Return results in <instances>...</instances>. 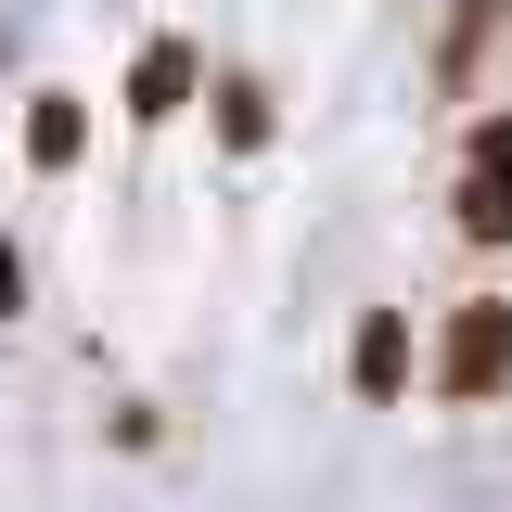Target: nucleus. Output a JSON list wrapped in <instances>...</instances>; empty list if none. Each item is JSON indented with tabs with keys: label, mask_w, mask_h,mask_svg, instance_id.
Segmentation results:
<instances>
[{
	"label": "nucleus",
	"mask_w": 512,
	"mask_h": 512,
	"mask_svg": "<svg viewBox=\"0 0 512 512\" xmlns=\"http://www.w3.org/2000/svg\"><path fill=\"white\" fill-rule=\"evenodd\" d=\"M423 384H436V410H500L512 397V295H461L423 346Z\"/></svg>",
	"instance_id": "nucleus-1"
},
{
	"label": "nucleus",
	"mask_w": 512,
	"mask_h": 512,
	"mask_svg": "<svg viewBox=\"0 0 512 512\" xmlns=\"http://www.w3.org/2000/svg\"><path fill=\"white\" fill-rule=\"evenodd\" d=\"M448 231L474 256L512 244V116H474L461 128V167H448Z\"/></svg>",
	"instance_id": "nucleus-2"
},
{
	"label": "nucleus",
	"mask_w": 512,
	"mask_h": 512,
	"mask_svg": "<svg viewBox=\"0 0 512 512\" xmlns=\"http://www.w3.org/2000/svg\"><path fill=\"white\" fill-rule=\"evenodd\" d=\"M410 384H423L410 308H359L346 320V397H359V410H410Z\"/></svg>",
	"instance_id": "nucleus-3"
},
{
	"label": "nucleus",
	"mask_w": 512,
	"mask_h": 512,
	"mask_svg": "<svg viewBox=\"0 0 512 512\" xmlns=\"http://www.w3.org/2000/svg\"><path fill=\"white\" fill-rule=\"evenodd\" d=\"M128 128H180L192 103H205V52H192L180 26H167V39H141V52H128Z\"/></svg>",
	"instance_id": "nucleus-4"
},
{
	"label": "nucleus",
	"mask_w": 512,
	"mask_h": 512,
	"mask_svg": "<svg viewBox=\"0 0 512 512\" xmlns=\"http://www.w3.org/2000/svg\"><path fill=\"white\" fill-rule=\"evenodd\" d=\"M205 128H218L231 154H269V128H282V103H269V77H205Z\"/></svg>",
	"instance_id": "nucleus-5"
},
{
	"label": "nucleus",
	"mask_w": 512,
	"mask_h": 512,
	"mask_svg": "<svg viewBox=\"0 0 512 512\" xmlns=\"http://www.w3.org/2000/svg\"><path fill=\"white\" fill-rule=\"evenodd\" d=\"M77 154H90V103H77V90H39V103H26V167L64 180Z\"/></svg>",
	"instance_id": "nucleus-6"
},
{
	"label": "nucleus",
	"mask_w": 512,
	"mask_h": 512,
	"mask_svg": "<svg viewBox=\"0 0 512 512\" xmlns=\"http://www.w3.org/2000/svg\"><path fill=\"white\" fill-rule=\"evenodd\" d=\"M500 13H512V0H461V13H448V52H436L448 90H474V64H487V39H500Z\"/></svg>",
	"instance_id": "nucleus-7"
},
{
	"label": "nucleus",
	"mask_w": 512,
	"mask_h": 512,
	"mask_svg": "<svg viewBox=\"0 0 512 512\" xmlns=\"http://www.w3.org/2000/svg\"><path fill=\"white\" fill-rule=\"evenodd\" d=\"M0 320H26V244L0 231Z\"/></svg>",
	"instance_id": "nucleus-8"
}]
</instances>
